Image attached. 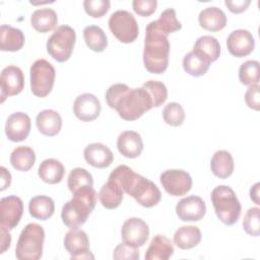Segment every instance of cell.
<instances>
[{
	"instance_id": "cell-2",
	"label": "cell",
	"mask_w": 260,
	"mask_h": 260,
	"mask_svg": "<svg viewBox=\"0 0 260 260\" xmlns=\"http://www.w3.org/2000/svg\"><path fill=\"white\" fill-rule=\"evenodd\" d=\"M108 179L115 181L125 193L132 196L143 207H152L160 201L161 193L157 186L152 181L136 174L128 166H118Z\"/></svg>"
},
{
	"instance_id": "cell-41",
	"label": "cell",
	"mask_w": 260,
	"mask_h": 260,
	"mask_svg": "<svg viewBox=\"0 0 260 260\" xmlns=\"http://www.w3.org/2000/svg\"><path fill=\"white\" fill-rule=\"evenodd\" d=\"M111 2L109 0H85L83 7L85 12L94 18L104 16L110 9Z\"/></svg>"
},
{
	"instance_id": "cell-43",
	"label": "cell",
	"mask_w": 260,
	"mask_h": 260,
	"mask_svg": "<svg viewBox=\"0 0 260 260\" xmlns=\"http://www.w3.org/2000/svg\"><path fill=\"white\" fill-rule=\"evenodd\" d=\"M156 0H134L132 2L133 10L141 16L151 15L156 10Z\"/></svg>"
},
{
	"instance_id": "cell-47",
	"label": "cell",
	"mask_w": 260,
	"mask_h": 260,
	"mask_svg": "<svg viewBox=\"0 0 260 260\" xmlns=\"http://www.w3.org/2000/svg\"><path fill=\"white\" fill-rule=\"evenodd\" d=\"M0 171H1V191H3L7 187L10 186L11 175H10L9 171H7L6 168H4V167H1Z\"/></svg>"
},
{
	"instance_id": "cell-8",
	"label": "cell",
	"mask_w": 260,
	"mask_h": 260,
	"mask_svg": "<svg viewBox=\"0 0 260 260\" xmlns=\"http://www.w3.org/2000/svg\"><path fill=\"white\" fill-rule=\"evenodd\" d=\"M30 89L39 98L48 95L54 85L56 71L54 66L45 59H38L30 66Z\"/></svg>"
},
{
	"instance_id": "cell-5",
	"label": "cell",
	"mask_w": 260,
	"mask_h": 260,
	"mask_svg": "<svg viewBox=\"0 0 260 260\" xmlns=\"http://www.w3.org/2000/svg\"><path fill=\"white\" fill-rule=\"evenodd\" d=\"M211 202L218 219L226 225L236 223L241 215V203L234 190L225 185L215 187L211 192Z\"/></svg>"
},
{
	"instance_id": "cell-15",
	"label": "cell",
	"mask_w": 260,
	"mask_h": 260,
	"mask_svg": "<svg viewBox=\"0 0 260 260\" xmlns=\"http://www.w3.org/2000/svg\"><path fill=\"white\" fill-rule=\"evenodd\" d=\"M205 212V202L195 195L182 198L176 206V213L182 221H198L203 218Z\"/></svg>"
},
{
	"instance_id": "cell-12",
	"label": "cell",
	"mask_w": 260,
	"mask_h": 260,
	"mask_svg": "<svg viewBox=\"0 0 260 260\" xmlns=\"http://www.w3.org/2000/svg\"><path fill=\"white\" fill-rule=\"evenodd\" d=\"M123 243L133 247H142L149 236L147 223L139 217H130L122 225L121 230Z\"/></svg>"
},
{
	"instance_id": "cell-38",
	"label": "cell",
	"mask_w": 260,
	"mask_h": 260,
	"mask_svg": "<svg viewBox=\"0 0 260 260\" xmlns=\"http://www.w3.org/2000/svg\"><path fill=\"white\" fill-rule=\"evenodd\" d=\"M142 87H144L149 93L153 108H157L166 102L168 98V89L161 81L148 80L142 84Z\"/></svg>"
},
{
	"instance_id": "cell-13",
	"label": "cell",
	"mask_w": 260,
	"mask_h": 260,
	"mask_svg": "<svg viewBox=\"0 0 260 260\" xmlns=\"http://www.w3.org/2000/svg\"><path fill=\"white\" fill-rule=\"evenodd\" d=\"M64 247L71 259H93L89 250V240L82 230L74 229L67 232L64 237Z\"/></svg>"
},
{
	"instance_id": "cell-19",
	"label": "cell",
	"mask_w": 260,
	"mask_h": 260,
	"mask_svg": "<svg viewBox=\"0 0 260 260\" xmlns=\"http://www.w3.org/2000/svg\"><path fill=\"white\" fill-rule=\"evenodd\" d=\"M86 162L98 169H105L111 166L114 160L112 150L103 143H90L83 150Z\"/></svg>"
},
{
	"instance_id": "cell-45",
	"label": "cell",
	"mask_w": 260,
	"mask_h": 260,
	"mask_svg": "<svg viewBox=\"0 0 260 260\" xmlns=\"http://www.w3.org/2000/svg\"><path fill=\"white\" fill-rule=\"evenodd\" d=\"M225 6L229 8V10L233 13H241L245 11L248 6L251 4L250 0H225L224 1Z\"/></svg>"
},
{
	"instance_id": "cell-37",
	"label": "cell",
	"mask_w": 260,
	"mask_h": 260,
	"mask_svg": "<svg viewBox=\"0 0 260 260\" xmlns=\"http://www.w3.org/2000/svg\"><path fill=\"white\" fill-rule=\"evenodd\" d=\"M239 79L244 85L258 84L259 82V62L256 60H248L240 66Z\"/></svg>"
},
{
	"instance_id": "cell-17",
	"label": "cell",
	"mask_w": 260,
	"mask_h": 260,
	"mask_svg": "<svg viewBox=\"0 0 260 260\" xmlns=\"http://www.w3.org/2000/svg\"><path fill=\"white\" fill-rule=\"evenodd\" d=\"M229 52L238 58L248 56L255 48V40L252 34L247 29L233 30L226 40Z\"/></svg>"
},
{
	"instance_id": "cell-26",
	"label": "cell",
	"mask_w": 260,
	"mask_h": 260,
	"mask_svg": "<svg viewBox=\"0 0 260 260\" xmlns=\"http://www.w3.org/2000/svg\"><path fill=\"white\" fill-rule=\"evenodd\" d=\"M234 158L228 150H217L210 160V169L213 175L219 179H226L234 172Z\"/></svg>"
},
{
	"instance_id": "cell-1",
	"label": "cell",
	"mask_w": 260,
	"mask_h": 260,
	"mask_svg": "<svg viewBox=\"0 0 260 260\" xmlns=\"http://www.w3.org/2000/svg\"><path fill=\"white\" fill-rule=\"evenodd\" d=\"M106 101L126 121L137 120L153 108L151 98L144 87L130 88L124 83L111 85L106 91Z\"/></svg>"
},
{
	"instance_id": "cell-22",
	"label": "cell",
	"mask_w": 260,
	"mask_h": 260,
	"mask_svg": "<svg viewBox=\"0 0 260 260\" xmlns=\"http://www.w3.org/2000/svg\"><path fill=\"white\" fill-rule=\"evenodd\" d=\"M201 27L209 31H218L226 24V15L218 7L211 6L204 8L198 16Z\"/></svg>"
},
{
	"instance_id": "cell-18",
	"label": "cell",
	"mask_w": 260,
	"mask_h": 260,
	"mask_svg": "<svg viewBox=\"0 0 260 260\" xmlns=\"http://www.w3.org/2000/svg\"><path fill=\"white\" fill-rule=\"evenodd\" d=\"M101 103L92 93L79 94L73 104V113L79 120L90 122L96 119L101 113Z\"/></svg>"
},
{
	"instance_id": "cell-7",
	"label": "cell",
	"mask_w": 260,
	"mask_h": 260,
	"mask_svg": "<svg viewBox=\"0 0 260 260\" xmlns=\"http://www.w3.org/2000/svg\"><path fill=\"white\" fill-rule=\"evenodd\" d=\"M76 41L75 30L69 25H60L47 41V52L57 62L67 61Z\"/></svg>"
},
{
	"instance_id": "cell-27",
	"label": "cell",
	"mask_w": 260,
	"mask_h": 260,
	"mask_svg": "<svg viewBox=\"0 0 260 260\" xmlns=\"http://www.w3.org/2000/svg\"><path fill=\"white\" fill-rule=\"evenodd\" d=\"M65 168L62 162L55 158H47L43 160L38 170L39 177L48 184L60 183L64 177Z\"/></svg>"
},
{
	"instance_id": "cell-34",
	"label": "cell",
	"mask_w": 260,
	"mask_h": 260,
	"mask_svg": "<svg viewBox=\"0 0 260 260\" xmlns=\"http://www.w3.org/2000/svg\"><path fill=\"white\" fill-rule=\"evenodd\" d=\"M209 65L210 62L206 58L194 51L187 53L183 59L184 70L195 77L204 75L209 69Z\"/></svg>"
},
{
	"instance_id": "cell-32",
	"label": "cell",
	"mask_w": 260,
	"mask_h": 260,
	"mask_svg": "<svg viewBox=\"0 0 260 260\" xmlns=\"http://www.w3.org/2000/svg\"><path fill=\"white\" fill-rule=\"evenodd\" d=\"M193 51L206 58L209 62H213L220 55V45L214 37L202 36L195 42Z\"/></svg>"
},
{
	"instance_id": "cell-40",
	"label": "cell",
	"mask_w": 260,
	"mask_h": 260,
	"mask_svg": "<svg viewBox=\"0 0 260 260\" xmlns=\"http://www.w3.org/2000/svg\"><path fill=\"white\" fill-rule=\"evenodd\" d=\"M259 212H260V209L258 207L249 208L243 219L244 231L248 235L253 237L259 236V228H260Z\"/></svg>"
},
{
	"instance_id": "cell-16",
	"label": "cell",
	"mask_w": 260,
	"mask_h": 260,
	"mask_svg": "<svg viewBox=\"0 0 260 260\" xmlns=\"http://www.w3.org/2000/svg\"><path fill=\"white\" fill-rule=\"evenodd\" d=\"M31 127L30 118L23 112H15L6 120L5 134L10 141L20 142L26 139Z\"/></svg>"
},
{
	"instance_id": "cell-39",
	"label": "cell",
	"mask_w": 260,
	"mask_h": 260,
	"mask_svg": "<svg viewBox=\"0 0 260 260\" xmlns=\"http://www.w3.org/2000/svg\"><path fill=\"white\" fill-rule=\"evenodd\" d=\"M162 118L168 125L178 127L185 120V111L179 103H169L162 110Z\"/></svg>"
},
{
	"instance_id": "cell-35",
	"label": "cell",
	"mask_w": 260,
	"mask_h": 260,
	"mask_svg": "<svg viewBox=\"0 0 260 260\" xmlns=\"http://www.w3.org/2000/svg\"><path fill=\"white\" fill-rule=\"evenodd\" d=\"M83 38L86 46L94 52H103L108 46L105 31L98 25H87L83 29Z\"/></svg>"
},
{
	"instance_id": "cell-9",
	"label": "cell",
	"mask_w": 260,
	"mask_h": 260,
	"mask_svg": "<svg viewBox=\"0 0 260 260\" xmlns=\"http://www.w3.org/2000/svg\"><path fill=\"white\" fill-rule=\"evenodd\" d=\"M109 28L117 40L124 44L134 42L139 34L134 15L127 10H117L112 13L109 18Z\"/></svg>"
},
{
	"instance_id": "cell-3",
	"label": "cell",
	"mask_w": 260,
	"mask_h": 260,
	"mask_svg": "<svg viewBox=\"0 0 260 260\" xmlns=\"http://www.w3.org/2000/svg\"><path fill=\"white\" fill-rule=\"evenodd\" d=\"M71 200L66 202L61 211V218L69 229H78L87 220L96 203V192L90 186L76 190Z\"/></svg>"
},
{
	"instance_id": "cell-14",
	"label": "cell",
	"mask_w": 260,
	"mask_h": 260,
	"mask_svg": "<svg viewBox=\"0 0 260 260\" xmlns=\"http://www.w3.org/2000/svg\"><path fill=\"white\" fill-rule=\"evenodd\" d=\"M1 102L7 96H12L20 93L24 87V76L22 70L15 66L9 65L1 71Z\"/></svg>"
},
{
	"instance_id": "cell-44",
	"label": "cell",
	"mask_w": 260,
	"mask_h": 260,
	"mask_svg": "<svg viewBox=\"0 0 260 260\" xmlns=\"http://www.w3.org/2000/svg\"><path fill=\"white\" fill-rule=\"evenodd\" d=\"M259 84L250 85L245 93V102L250 109L259 111L260 109V94Z\"/></svg>"
},
{
	"instance_id": "cell-25",
	"label": "cell",
	"mask_w": 260,
	"mask_h": 260,
	"mask_svg": "<svg viewBox=\"0 0 260 260\" xmlns=\"http://www.w3.org/2000/svg\"><path fill=\"white\" fill-rule=\"evenodd\" d=\"M123 195V189L115 181L108 179L107 183H105L100 190L99 199L102 205L107 209H115L121 204Z\"/></svg>"
},
{
	"instance_id": "cell-46",
	"label": "cell",
	"mask_w": 260,
	"mask_h": 260,
	"mask_svg": "<svg viewBox=\"0 0 260 260\" xmlns=\"http://www.w3.org/2000/svg\"><path fill=\"white\" fill-rule=\"evenodd\" d=\"M0 235H1V238H0V253H4L9 247H10V244H11V236L9 234V231L4 229V228H0Z\"/></svg>"
},
{
	"instance_id": "cell-30",
	"label": "cell",
	"mask_w": 260,
	"mask_h": 260,
	"mask_svg": "<svg viewBox=\"0 0 260 260\" xmlns=\"http://www.w3.org/2000/svg\"><path fill=\"white\" fill-rule=\"evenodd\" d=\"M28 211L34 218L46 220L50 218L55 211L54 200L46 195L35 196L28 202Z\"/></svg>"
},
{
	"instance_id": "cell-24",
	"label": "cell",
	"mask_w": 260,
	"mask_h": 260,
	"mask_svg": "<svg viewBox=\"0 0 260 260\" xmlns=\"http://www.w3.org/2000/svg\"><path fill=\"white\" fill-rule=\"evenodd\" d=\"M24 45V35L16 27L8 24L0 26V49L2 51L16 52Z\"/></svg>"
},
{
	"instance_id": "cell-31",
	"label": "cell",
	"mask_w": 260,
	"mask_h": 260,
	"mask_svg": "<svg viewBox=\"0 0 260 260\" xmlns=\"http://www.w3.org/2000/svg\"><path fill=\"white\" fill-rule=\"evenodd\" d=\"M32 27L40 32H48L55 28L58 23V16L52 8H41L32 12L30 17Z\"/></svg>"
},
{
	"instance_id": "cell-48",
	"label": "cell",
	"mask_w": 260,
	"mask_h": 260,
	"mask_svg": "<svg viewBox=\"0 0 260 260\" xmlns=\"http://www.w3.org/2000/svg\"><path fill=\"white\" fill-rule=\"evenodd\" d=\"M259 186L260 183H256L251 189H250V198L257 204H260V200H259Z\"/></svg>"
},
{
	"instance_id": "cell-23",
	"label": "cell",
	"mask_w": 260,
	"mask_h": 260,
	"mask_svg": "<svg viewBox=\"0 0 260 260\" xmlns=\"http://www.w3.org/2000/svg\"><path fill=\"white\" fill-rule=\"evenodd\" d=\"M174 254V246L170 239L162 235L152 238L144 258L146 260H168Z\"/></svg>"
},
{
	"instance_id": "cell-4",
	"label": "cell",
	"mask_w": 260,
	"mask_h": 260,
	"mask_svg": "<svg viewBox=\"0 0 260 260\" xmlns=\"http://www.w3.org/2000/svg\"><path fill=\"white\" fill-rule=\"evenodd\" d=\"M170 43L168 37L146 26L143 50V63L150 73L161 74L169 65Z\"/></svg>"
},
{
	"instance_id": "cell-6",
	"label": "cell",
	"mask_w": 260,
	"mask_h": 260,
	"mask_svg": "<svg viewBox=\"0 0 260 260\" xmlns=\"http://www.w3.org/2000/svg\"><path fill=\"white\" fill-rule=\"evenodd\" d=\"M45 231L42 225L30 222L21 231L16 248L15 256L19 260H38L43 255Z\"/></svg>"
},
{
	"instance_id": "cell-28",
	"label": "cell",
	"mask_w": 260,
	"mask_h": 260,
	"mask_svg": "<svg viewBox=\"0 0 260 260\" xmlns=\"http://www.w3.org/2000/svg\"><path fill=\"white\" fill-rule=\"evenodd\" d=\"M147 26L168 37L170 34L180 30L182 28L181 22L177 19L176 11L174 8H168L164 10L158 19L153 20L147 24Z\"/></svg>"
},
{
	"instance_id": "cell-42",
	"label": "cell",
	"mask_w": 260,
	"mask_h": 260,
	"mask_svg": "<svg viewBox=\"0 0 260 260\" xmlns=\"http://www.w3.org/2000/svg\"><path fill=\"white\" fill-rule=\"evenodd\" d=\"M140 257L139 250L136 247L130 246L128 244H119L113 253V258L117 260L127 259V260H138Z\"/></svg>"
},
{
	"instance_id": "cell-36",
	"label": "cell",
	"mask_w": 260,
	"mask_h": 260,
	"mask_svg": "<svg viewBox=\"0 0 260 260\" xmlns=\"http://www.w3.org/2000/svg\"><path fill=\"white\" fill-rule=\"evenodd\" d=\"M67 185L71 193H74L76 190L85 187L93 186V179L91 174L83 168H74L68 175Z\"/></svg>"
},
{
	"instance_id": "cell-20",
	"label": "cell",
	"mask_w": 260,
	"mask_h": 260,
	"mask_svg": "<svg viewBox=\"0 0 260 260\" xmlns=\"http://www.w3.org/2000/svg\"><path fill=\"white\" fill-rule=\"evenodd\" d=\"M119 152L128 158L138 157L143 150V141L139 133L135 131H124L117 139Z\"/></svg>"
},
{
	"instance_id": "cell-29",
	"label": "cell",
	"mask_w": 260,
	"mask_h": 260,
	"mask_svg": "<svg viewBox=\"0 0 260 260\" xmlns=\"http://www.w3.org/2000/svg\"><path fill=\"white\" fill-rule=\"evenodd\" d=\"M201 232L195 225H183L179 228L174 235V243L182 250H188L196 247L201 241Z\"/></svg>"
},
{
	"instance_id": "cell-10",
	"label": "cell",
	"mask_w": 260,
	"mask_h": 260,
	"mask_svg": "<svg viewBox=\"0 0 260 260\" xmlns=\"http://www.w3.org/2000/svg\"><path fill=\"white\" fill-rule=\"evenodd\" d=\"M160 184L171 196H183L192 187V178L184 170H167L160 174Z\"/></svg>"
},
{
	"instance_id": "cell-11",
	"label": "cell",
	"mask_w": 260,
	"mask_h": 260,
	"mask_svg": "<svg viewBox=\"0 0 260 260\" xmlns=\"http://www.w3.org/2000/svg\"><path fill=\"white\" fill-rule=\"evenodd\" d=\"M23 213V202L15 196L10 195L0 200V225L8 231L13 230L19 223Z\"/></svg>"
},
{
	"instance_id": "cell-21",
	"label": "cell",
	"mask_w": 260,
	"mask_h": 260,
	"mask_svg": "<svg viewBox=\"0 0 260 260\" xmlns=\"http://www.w3.org/2000/svg\"><path fill=\"white\" fill-rule=\"evenodd\" d=\"M36 124L42 134L52 137L60 132L62 127V118L58 112L47 109L38 114Z\"/></svg>"
},
{
	"instance_id": "cell-33",
	"label": "cell",
	"mask_w": 260,
	"mask_h": 260,
	"mask_svg": "<svg viewBox=\"0 0 260 260\" xmlns=\"http://www.w3.org/2000/svg\"><path fill=\"white\" fill-rule=\"evenodd\" d=\"M36 161V153L29 146H18L10 154V164L21 172H26L32 168Z\"/></svg>"
}]
</instances>
